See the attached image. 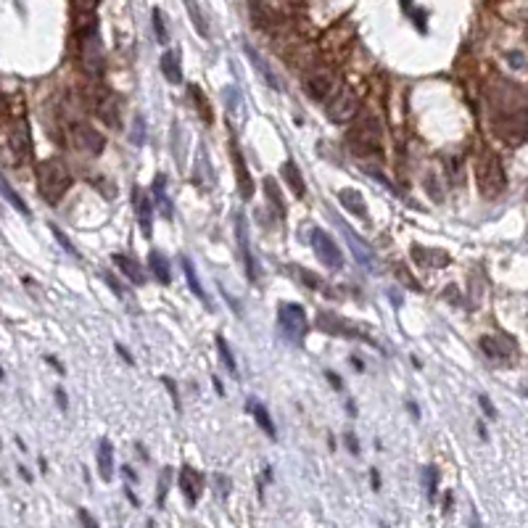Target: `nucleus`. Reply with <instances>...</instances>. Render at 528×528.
I'll list each match as a JSON object with an SVG mask.
<instances>
[{
  "label": "nucleus",
  "instance_id": "nucleus-1",
  "mask_svg": "<svg viewBox=\"0 0 528 528\" xmlns=\"http://www.w3.org/2000/svg\"><path fill=\"white\" fill-rule=\"evenodd\" d=\"M38 188L48 204L56 206L66 190L72 188V172L61 158H45L38 167Z\"/></svg>",
  "mask_w": 528,
  "mask_h": 528
},
{
  "label": "nucleus",
  "instance_id": "nucleus-18",
  "mask_svg": "<svg viewBox=\"0 0 528 528\" xmlns=\"http://www.w3.org/2000/svg\"><path fill=\"white\" fill-rule=\"evenodd\" d=\"M119 112H122L119 95H114V93L103 95V101L98 103V117H101L103 124H109V127H119Z\"/></svg>",
  "mask_w": 528,
  "mask_h": 528
},
{
  "label": "nucleus",
  "instance_id": "nucleus-39",
  "mask_svg": "<svg viewBox=\"0 0 528 528\" xmlns=\"http://www.w3.org/2000/svg\"><path fill=\"white\" fill-rule=\"evenodd\" d=\"M153 32H156V40L161 45L169 43V35H167V27H164V19H161V11L153 9Z\"/></svg>",
  "mask_w": 528,
  "mask_h": 528
},
{
  "label": "nucleus",
  "instance_id": "nucleus-51",
  "mask_svg": "<svg viewBox=\"0 0 528 528\" xmlns=\"http://www.w3.org/2000/svg\"><path fill=\"white\" fill-rule=\"evenodd\" d=\"M80 520H82V523H87V526H95V518H90L85 510H80Z\"/></svg>",
  "mask_w": 528,
  "mask_h": 528
},
{
  "label": "nucleus",
  "instance_id": "nucleus-25",
  "mask_svg": "<svg viewBox=\"0 0 528 528\" xmlns=\"http://www.w3.org/2000/svg\"><path fill=\"white\" fill-rule=\"evenodd\" d=\"M180 262H183V272H185L188 288L193 291V296L198 298L204 306L212 309V304H209V298H206V293H204V288H201V280H198V275H195V267H193V262H190V257H180Z\"/></svg>",
  "mask_w": 528,
  "mask_h": 528
},
{
  "label": "nucleus",
  "instance_id": "nucleus-49",
  "mask_svg": "<svg viewBox=\"0 0 528 528\" xmlns=\"http://www.w3.org/2000/svg\"><path fill=\"white\" fill-rule=\"evenodd\" d=\"M117 352H119L122 357H124V362H127V365H135V360H132V354L127 352V349H124V346H122V343H117Z\"/></svg>",
  "mask_w": 528,
  "mask_h": 528
},
{
  "label": "nucleus",
  "instance_id": "nucleus-5",
  "mask_svg": "<svg viewBox=\"0 0 528 528\" xmlns=\"http://www.w3.org/2000/svg\"><path fill=\"white\" fill-rule=\"evenodd\" d=\"M349 146L354 153H375L380 151V124L375 119L360 122L352 132H349Z\"/></svg>",
  "mask_w": 528,
  "mask_h": 528
},
{
  "label": "nucleus",
  "instance_id": "nucleus-6",
  "mask_svg": "<svg viewBox=\"0 0 528 528\" xmlns=\"http://www.w3.org/2000/svg\"><path fill=\"white\" fill-rule=\"evenodd\" d=\"M309 243H312V249H315V257L323 262L328 269H341L343 267L341 251H338L335 241L323 230V227H312V232H309Z\"/></svg>",
  "mask_w": 528,
  "mask_h": 528
},
{
  "label": "nucleus",
  "instance_id": "nucleus-14",
  "mask_svg": "<svg viewBox=\"0 0 528 528\" xmlns=\"http://www.w3.org/2000/svg\"><path fill=\"white\" fill-rule=\"evenodd\" d=\"M180 489H183V497L188 500V505H195L201 500V491H204V473H198L195 468L185 465L180 470Z\"/></svg>",
  "mask_w": 528,
  "mask_h": 528
},
{
  "label": "nucleus",
  "instance_id": "nucleus-45",
  "mask_svg": "<svg viewBox=\"0 0 528 528\" xmlns=\"http://www.w3.org/2000/svg\"><path fill=\"white\" fill-rule=\"evenodd\" d=\"M164 383H167L169 394H172V402H175V409L180 412V397H177V389H175V380L172 378H164Z\"/></svg>",
  "mask_w": 528,
  "mask_h": 528
},
{
  "label": "nucleus",
  "instance_id": "nucleus-43",
  "mask_svg": "<svg viewBox=\"0 0 528 528\" xmlns=\"http://www.w3.org/2000/svg\"><path fill=\"white\" fill-rule=\"evenodd\" d=\"M478 402H481V409L486 412V415H489V417H497V409H494V404H491V399H489V397H483V394H481V397H478Z\"/></svg>",
  "mask_w": 528,
  "mask_h": 528
},
{
  "label": "nucleus",
  "instance_id": "nucleus-32",
  "mask_svg": "<svg viewBox=\"0 0 528 528\" xmlns=\"http://www.w3.org/2000/svg\"><path fill=\"white\" fill-rule=\"evenodd\" d=\"M185 9H188V14H190V19H193L195 32H198L201 38H209V29H206L204 14H201V9H198V3H195V0H185Z\"/></svg>",
  "mask_w": 528,
  "mask_h": 528
},
{
  "label": "nucleus",
  "instance_id": "nucleus-10",
  "mask_svg": "<svg viewBox=\"0 0 528 528\" xmlns=\"http://www.w3.org/2000/svg\"><path fill=\"white\" fill-rule=\"evenodd\" d=\"M82 64L90 75H101L103 72V45L95 24H90L87 35H82Z\"/></svg>",
  "mask_w": 528,
  "mask_h": 528
},
{
  "label": "nucleus",
  "instance_id": "nucleus-23",
  "mask_svg": "<svg viewBox=\"0 0 528 528\" xmlns=\"http://www.w3.org/2000/svg\"><path fill=\"white\" fill-rule=\"evenodd\" d=\"M246 409H249V412H251V417L257 420V426H259L262 431H264V433L269 436V438H275V436H278V431H275V426H272V417H269L267 407L262 404L259 399H254V397H251L249 402H246Z\"/></svg>",
  "mask_w": 528,
  "mask_h": 528
},
{
  "label": "nucleus",
  "instance_id": "nucleus-33",
  "mask_svg": "<svg viewBox=\"0 0 528 528\" xmlns=\"http://www.w3.org/2000/svg\"><path fill=\"white\" fill-rule=\"evenodd\" d=\"M188 93H190V98H193L195 106H198V114H201V119L212 124V119H214V117H212V109H209V103H206L204 93L198 90V85H188Z\"/></svg>",
  "mask_w": 528,
  "mask_h": 528
},
{
  "label": "nucleus",
  "instance_id": "nucleus-34",
  "mask_svg": "<svg viewBox=\"0 0 528 528\" xmlns=\"http://www.w3.org/2000/svg\"><path fill=\"white\" fill-rule=\"evenodd\" d=\"M420 475H423V483H426L428 500L433 502L436 500V491H438V470H436L433 465H426V468L420 470Z\"/></svg>",
  "mask_w": 528,
  "mask_h": 528
},
{
  "label": "nucleus",
  "instance_id": "nucleus-9",
  "mask_svg": "<svg viewBox=\"0 0 528 528\" xmlns=\"http://www.w3.org/2000/svg\"><path fill=\"white\" fill-rule=\"evenodd\" d=\"M304 93L312 98V101H325L330 93H335V77L330 69L325 66H317L312 69L304 80Z\"/></svg>",
  "mask_w": 528,
  "mask_h": 528
},
{
  "label": "nucleus",
  "instance_id": "nucleus-37",
  "mask_svg": "<svg viewBox=\"0 0 528 528\" xmlns=\"http://www.w3.org/2000/svg\"><path fill=\"white\" fill-rule=\"evenodd\" d=\"M423 188H426L428 195H431L433 201H441V198H444L441 188H438V183H436V172H426V175H423Z\"/></svg>",
  "mask_w": 528,
  "mask_h": 528
},
{
  "label": "nucleus",
  "instance_id": "nucleus-46",
  "mask_svg": "<svg viewBox=\"0 0 528 528\" xmlns=\"http://www.w3.org/2000/svg\"><path fill=\"white\" fill-rule=\"evenodd\" d=\"M132 140H135L138 146L143 143V119H140V117L135 119V132H132Z\"/></svg>",
  "mask_w": 528,
  "mask_h": 528
},
{
  "label": "nucleus",
  "instance_id": "nucleus-26",
  "mask_svg": "<svg viewBox=\"0 0 528 528\" xmlns=\"http://www.w3.org/2000/svg\"><path fill=\"white\" fill-rule=\"evenodd\" d=\"M161 72L167 77L172 85H180L183 82V69H180V53L177 50H167L161 56Z\"/></svg>",
  "mask_w": 528,
  "mask_h": 528
},
{
  "label": "nucleus",
  "instance_id": "nucleus-16",
  "mask_svg": "<svg viewBox=\"0 0 528 528\" xmlns=\"http://www.w3.org/2000/svg\"><path fill=\"white\" fill-rule=\"evenodd\" d=\"M114 264L122 269V275L130 280L132 286H143L146 283V269L140 267V262L132 254H114Z\"/></svg>",
  "mask_w": 528,
  "mask_h": 528
},
{
  "label": "nucleus",
  "instance_id": "nucleus-29",
  "mask_svg": "<svg viewBox=\"0 0 528 528\" xmlns=\"http://www.w3.org/2000/svg\"><path fill=\"white\" fill-rule=\"evenodd\" d=\"M153 198H156L158 209H161V214L167 217V220H172V201H169L167 195V177L164 175H156V180H153Z\"/></svg>",
  "mask_w": 528,
  "mask_h": 528
},
{
  "label": "nucleus",
  "instance_id": "nucleus-2",
  "mask_svg": "<svg viewBox=\"0 0 528 528\" xmlns=\"http://www.w3.org/2000/svg\"><path fill=\"white\" fill-rule=\"evenodd\" d=\"M475 177H478V190L486 198H497V195L507 188V177H505V167L497 153H483L478 158L475 167Z\"/></svg>",
  "mask_w": 528,
  "mask_h": 528
},
{
  "label": "nucleus",
  "instance_id": "nucleus-21",
  "mask_svg": "<svg viewBox=\"0 0 528 528\" xmlns=\"http://www.w3.org/2000/svg\"><path fill=\"white\" fill-rule=\"evenodd\" d=\"M135 206H138V225H140V230H143V235L149 238L151 232H153V206H151V198L146 193L135 190Z\"/></svg>",
  "mask_w": 528,
  "mask_h": 528
},
{
  "label": "nucleus",
  "instance_id": "nucleus-3",
  "mask_svg": "<svg viewBox=\"0 0 528 528\" xmlns=\"http://www.w3.org/2000/svg\"><path fill=\"white\" fill-rule=\"evenodd\" d=\"M278 328L291 343H301L309 330V320L301 304H280L278 306Z\"/></svg>",
  "mask_w": 528,
  "mask_h": 528
},
{
  "label": "nucleus",
  "instance_id": "nucleus-47",
  "mask_svg": "<svg viewBox=\"0 0 528 528\" xmlns=\"http://www.w3.org/2000/svg\"><path fill=\"white\" fill-rule=\"evenodd\" d=\"M346 444H349V452H352V454H357V452H360V444H357V438H354V433H352V431L346 433Z\"/></svg>",
  "mask_w": 528,
  "mask_h": 528
},
{
  "label": "nucleus",
  "instance_id": "nucleus-11",
  "mask_svg": "<svg viewBox=\"0 0 528 528\" xmlns=\"http://www.w3.org/2000/svg\"><path fill=\"white\" fill-rule=\"evenodd\" d=\"M72 143H75V149L85 151V153H90V156H101L103 149H106L103 135L98 130H93L90 124H75V130H72Z\"/></svg>",
  "mask_w": 528,
  "mask_h": 528
},
{
  "label": "nucleus",
  "instance_id": "nucleus-52",
  "mask_svg": "<svg viewBox=\"0 0 528 528\" xmlns=\"http://www.w3.org/2000/svg\"><path fill=\"white\" fill-rule=\"evenodd\" d=\"M372 486H375V489H380V478H378V473H375V470H372Z\"/></svg>",
  "mask_w": 528,
  "mask_h": 528
},
{
  "label": "nucleus",
  "instance_id": "nucleus-36",
  "mask_svg": "<svg viewBox=\"0 0 528 528\" xmlns=\"http://www.w3.org/2000/svg\"><path fill=\"white\" fill-rule=\"evenodd\" d=\"M217 349H220V357H222V365L225 370L230 372V375H235L238 372V367H235V360H232V352L227 349V343H225L222 335H217Z\"/></svg>",
  "mask_w": 528,
  "mask_h": 528
},
{
  "label": "nucleus",
  "instance_id": "nucleus-7",
  "mask_svg": "<svg viewBox=\"0 0 528 528\" xmlns=\"http://www.w3.org/2000/svg\"><path fill=\"white\" fill-rule=\"evenodd\" d=\"M333 222L338 225V227H341L343 241L349 243V251L354 254V259L360 262V264H362L365 269H370V272H375V269H378V257H375V251H372L370 246H367V243L362 241L360 235H357V232H354L352 227H349V225L343 222L341 217H335V214H333Z\"/></svg>",
  "mask_w": 528,
  "mask_h": 528
},
{
  "label": "nucleus",
  "instance_id": "nucleus-8",
  "mask_svg": "<svg viewBox=\"0 0 528 528\" xmlns=\"http://www.w3.org/2000/svg\"><path fill=\"white\" fill-rule=\"evenodd\" d=\"M9 149L19 164H27L29 158H32V132H29V124L24 117H16V119L11 122Z\"/></svg>",
  "mask_w": 528,
  "mask_h": 528
},
{
  "label": "nucleus",
  "instance_id": "nucleus-19",
  "mask_svg": "<svg viewBox=\"0 0 528 528\" xmlns=\"http://www.w3.org/2000/svg\"><path fill=\"white\" fill-rule=\"evenodd\" d=\"M338 201H341L343 209H349L352 214H357L360 220H370V214H367V204H365V198H362V193H357V190H352V188H343V190H338Z\"/></svg>",
  "mask_w": 528,
  "mask_h": 528
},
{
  "label": "nucleus",
  "instance_id": "nucleus-40",
  "mask_svg": "<svg viewBox=\"0 0 528 528\" xmlns=\"http://www.w3.org/2000/svg\"><path fill=\"white\" fill-rule=\"evenodd\" d=\"M212 481H214V486H217V489H214V494H217V500H227V491H230V478H225V475H222V473H214V478H212Z\"/></svg>",
  "mask_w": 528,
  "mask_h": 528
},
{
  "label": "nucleus",
  "instance_id": "nucleus-22",
  "mask_svg": "<svg viewBox=\"0 0 528 528\" xmlns=\"http://www.w3.org/2000/svg\"><path fill=\"white\" fill-rule=\"evenodd\" d=\"M412 254H415V262L423 264V267H446L449 264V254L438 249H423V246H412Z\"/></svg>",
  "mask_w": 528,
  "mask_h": 528
},
{
  "label": "nucleus",
  "instance_id": "nucleus-35",
  "mask_svg": "<svg viewBox=\"0 0 528 528\" xmlns=\"http://www.w3.org/2000/svg\"><path fill=\"white\" fill-rule=\"evenodd\" d=\"M101 278H103V283H106V286L112 288L114 293H117V296L122 298V301H124V298H132V293H130V291H127L124 286H122L119 280H117V275H114V272H109V269H103Z\"/></svg>",
  "mask_w": 528,
  "mask_h": 528
},
{
  "label": "nucleus",
  "instance_id": "nucleus-4",
  "mask_svg": "<svg viewBox=\"0 0 528 528\" xmlns=\"http://www.w3.org/2000/svg\"><path fill=\"white\" fill-rule=\"evenodd\" d=\"M357 112H360V98H357V93H354L349 85L338 87L333 93V98H330V103H328V117H330V122L346 124V122H352L354 117H357Z\"/></svg>",
  "mask_w": 528,
  "mask_h": 528
},
{
  "label": "nucleus",
  "instance_id": "nucleus-31",
  "mask_svg": "<svg viewBox=\"0 0 528 528\" xmlns=\"http://www.w3.org/2000/svg\"><path fill=\"white\" fill-rule=\"evenodd\" d=\"M3 195H6V201H9V204L14 206V209H16V212L21 214V217H27V220L32 217V214H29V206L24 204V198H21V195L16 193L14 188H11L9 180H3Z\"/></svg>",
  "mask_w": 528,
  "mask_h": 528
},
{
  "label": "nucleus",
  "instance_id": "nucleus-27",
  "mask_svg": "<svg viewBox=\"0 0 528 528\" xmlns=\"http://www.w3.org/2000/svg\"><path fill=\"white\" fill-rule=\"evenodd\" d=\"M149 267H151V272H153V278H156L161 286H169V283H172L167 257H164L161 251H151V254H149Z\"/></svg>",
  "mask_w": 528,
  "mask_h": 528
},
{
  "label": "nucleus",
  "instance_id": "nucleus-13",
  "mask_svg": "<svg viewBox=\"0 0 528 528\" xmlns=\"http://www.w3.org/2000/svg\"><path fill=\"white\" fill-rule=\"evenodd\" d=\"M235 235H238V246H241L243 254V264H246V275H249L251 283L259 280V264L254 259V251L249 246V227H246V217L241 212L235 214Z\"/></svg>",
  "mask_w": 528,
  "mask_h": 528
},
{
  "label": "nucleus",
  "instance_id": "nucleus-17",
  "mask_svg": "<svg viewBox=\"0 0 528 528\" xmlns=\"http://www.w3.org/2000/svg\"><path fill=\"white\" fill-rule=\"evenodd\" d=\"M243 50H246V56H249L251 64L257 66V72L264 77V82H267L272 90H283V85H280L278 75H275V72H272V66H269L267 61L259 56V50H257V48H251V45H243Z\"/></svg>",
  "mask_w": 528,
  "mask_h": 528
},
{
  "label": "nucleus",
  "instance_id": "nucleus-38",
  "mask_svg": "<svg viewBox=\"0 0 528 528\" xmlns=\"http://www.w3.org/2000/svg\"><path fill=\"white\" fill-rule=\"evenodd\" d=\"M50 232L56 235V243L66 251V254H69V257H80V251L75 249V243H72L69 238H66V232H64V230H58L56 225H50Z\"/></svg>",
  "mask_w": 528,
  "mask_h": 528
},
{
  "label": "nucleus",
  "instance_id": "nucleus-28",
  "mask_svg": "<svg viewBox=\"0 0 528 528\" xmlns=\"http://www.w3.org/2000/svg\"><path fill=\"white\" fill-rule=\"evenodd\" d=\"M283 177H286L288 188L293 190V195H296V198H304L306 195L304 177H301V172H298V167L293 161H286V164H283Z\"/></svg>",
  "mask_w": 528,
  "mask_h": 528
},
{
  "label": "nucleus",
  "instance_id": "nucleus-42",
  "mask_svg": "<svg viewBox=\"0 0 528 528\" xmlns=\"http://www.w3.org/2000/svg\"><path fill=\"white\" fill-rule=\"evenodd\" d=\"M169 475H172V473H169V468L161 473V475H158V494H156V505H158V507L164 505V494H167V489H169Z\"/></svg>",
  "mask_w": 528,
  "mask_h": 528
},
{
  "label": "nucleus",
  "instance_id": "nucleus-15",
  "mask_svg": "<svg viewBox=\"0 0 528 528\" xmlns=\"http://www.w3.org/2000/svg\"><path fill=\"white\" fill-rule=\"evenodd\" d=\"M230 156H232V164H235V180H238V190H241V195L249 201L251 195H254V180H251V172H249V167H246V161H243L241 149H238L235 138L230 140Z\"/></svg>",
  "mask_w": 528,
  "mask_h": 528
},
{
  "label": "nucleus",
  "instance_id": "nucleus-48",
  "mask_svg": "<svg viewBox=\"0 0 528 528\" xmlns=\"http://www.w3.org/2000/svg\"><path fill=\"white\" fill-rule=\"evenodd\" d=\"M325 378L330 380V386H333L335 391L341 389V378H338V375H335V372H330V370H328V372H325Z\"/></svg>",
  "mask_w": 528,
  "mask_h": 528
},
{
  "label": "nucleus",
  "instance_id": "nucleus-12",
  "mask_svg": "<svg viewBox=\"0 0 528 528\" xmlns=\"http://www.w3.org/2000/svg\"><path fill=\"white\" fill-rule=\"evenodd\" d=\"M481 352L489 357L494 365H510L512 357H515V346L510 338H502V335H483L481 338Z\"/></svg>",
  "mask_w": 528,
  "mask_h": 528
},
{
  "label": "nucleus",
  "instance_id": "nucleus-50",
  "mask_svg": "<svg viewBox=\"0 0 528 528\" xmlns=\"http://www.w3.org/2000/svg\"><path fill=\"white\" fill-rule=\"evenodd\" d=\"M56 399H58V407L66 409V394L61 389H56Z\"/></svg>",
  "mask_w": 528,
  "mask_h": 528
},
{
  "label": "nucleus",
  "instance_id": "nucleus-53",
  "mask_svg": "<svg viewBox=\"0 0 528 528\" xmlns=\"http://www.w3.org/2000/svg\"><path fill=\"white\" fill-rule=\"evenodd\" d=\"M526 397H528V391H526Z\"/></svg>",
  "mask_w": 528,
  "mask_h": 528
},
{
  "label": "nucleus",
  "instance_id": "nucleus-44",
  "mask_svg": "<svg viewBox=\"0 0 528 528\" xmlns=\"http://www.w3.org/2000/svg\"><path fill=\"white\" fill-rule=\"evenodd\" d=\"M397 275H402V283H407L409 288H415V291H420V283H415V280H412V275H409L407 269H397Z\"/></svg>",
  "mask_w": 528,
  "mask_h": 528
},
{
  "label": "nucleus",
  "instance_id": "nucleus-24",
  "mask_svg": "<svg viewBox=\"0 0 528 528\" xmlns=\"http://www.w3.org/2000/svg\"><path fill=\"white\" fill-rule=\"evenodd\" d=\"M98 473H101L103 481H112L114 478V446L109 438H103L98 444Z\"/></svg>",
  "mask_w": 528,
  "mask_h": 528
},
{
  "label": "nucleus",
  "instance_id": "nucleus-20",
  "mask_svg": "<svg viewBox=\"0 0 528 528\" xmlns=\"http://www.w3.org/2000/svg\"><path fill=\"white\" fill-rule=\"evenodd\" d=\"M317 325L323 328L325 333H333V335H346V338H354V335H360V330L354 328V325H349L343 317H335V315H320V320H317Z\"/></svg>",
  "mask_w": 528,
  "mask_h": 528
},
{
  "label": "nucleus",
  "instance_id": "nucleus-41",
  "mask_svg": "<svg viewBox=\"0 0 528 528\" xmlns=\"http://www.w3.org/2000/svg\"><path fill=\"white\" fill-rule=\"evenodd\" d=\"M291 272H293V275H301V283H306L309 288H323V283L317 280V275H312L309 269H304V267H291Z\"/></svg>",
  "mask_w": 528,
  "mask_h": 528
},
{
  "label": "nucleus",
  "instance_id": "nucleus-30",
  "mask_svg": "<svg viewBox=\"0 0 528 528\" xmlns=\"http://www.w3.org/2000/svg\"><path fill=\"white\" fill-rule=\"evenodd\" d=\"M264 193H267V201H269V206H275V214L278 217H283L286 214V201H283V195H280V188H278V183L272 180V177H264Z\"/></svg>",
  "mask_w": 528,
  "mask_h": 528
}]
</instances>
